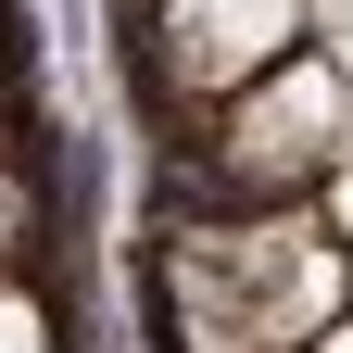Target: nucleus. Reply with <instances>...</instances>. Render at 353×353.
Masks as SVG:
<instances>
[{"instance_id": "obj_1", "label": "nucleus", "mask_w": 353, "mask_h": 353, "mask_svg": "<svg viewBox=\"0 0 353 353\" xmlns=\"http://www.w3.org/2000/svg\"><path fill=\"white\" fill-rule=\"evenodd\" d=\"M164 303L190 353H303L353 303V252L328 240L316 202H240L190 214L164 240Z\"/></svg>"}, {"instance_id": "obj_2", "label": "nucleus", "mask_w": 353, "mask_h": 353, "mask_svg": "<svg viewBox=\"0 0 353 353\" xmlns=\"http://www.w3.org/2000/svg\"><path fill=\"white\" fill-rule=\"evenodd\" d=\"M341 164H353V88H341L328 51H290L252 88H228V126H214V152H202V190H228V202H316Z\"/></svg>"}, {"instance_id": "obj_3", "label": "nucleus", "mask_w": 353, "mask_h": 353, "mask_svg": "<svg viewBox=\"0 0 353 353\" xmlns=\"http://www.w3.org/2000/svg\"><path fill=\"white\" fill-rule=\"evenodd\" d=\"M303 26H316V0H164V76L190 88V101H228V88H252L265 63L303 51Z\"/></svg>"}, {"instance_id": "obj_4", "label": "nucleus", "mask_w": 353, "mask_h": 353, "mask_svg": "<svg viewBox=\"0 0 353 353\" xmlns=\"http://www.w3.org/2000/svg\"><path fill=\"white\" fill-rule=\"evenodd\" d=\"M0 353H51V316H38L26 290H0Z\"/></svg>"}]
</instances>
